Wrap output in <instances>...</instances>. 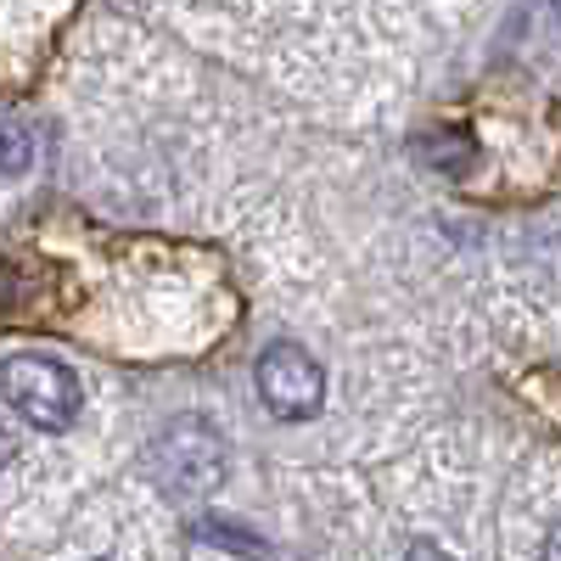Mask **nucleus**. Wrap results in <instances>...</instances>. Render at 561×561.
<instances>
[{"label": "nucleus", "instance_id": "obj_4", "mask_svg": "<svg viewBox=\"0 0 561 561\" xmlns=\"http://www.w3.org/2000/svg\"><path fill=\"white\" fill-rule=\"evenodd\" d=\"M28 163H34V135H28L18 118L0 113V180L28 174Z\"/></svg>", "mask_w": 561, "mask_h": 561}, {"label": "nucleus", "instance_id": "obj_2", "mask_svg": "<svg viewBox=\"0 0 561 561\" xmlns=\"http://www.w3.org/2000/svg\"><path fill=\"white\" fill-rule=\"evenodd\" d=\"M0 399L39 433H68L84 404L79 377L51 354H12L0 365Z\"/></svg>", "mask_w": 561, "mask_h": 561}, {"label": "nucleus", "instance_id": "obj_8", "mask_svg": "<svg viewBox=\"0 0 561 561\" xmlns=\"http://www.w3.org/2000/svg\"><path fill=\"white\" fill-rule=\"evenodd\" d=\"M556 18H561V0H556Z\"/></svg>", "mask_w": 561, "mask_h": 561}, {"label": "nucleus", "instance_id": "obj_3", "mask_svg": "<svg viewBox=\"0 0 561 561\" xmlns=\"http://www.w3.org/2000/svg\"><path fill=\"white\" fill-rule=\"evenodd\" d=\"M253 382H259V399L280 415V421H304L320 410L325 399V370L309 348L298 343H270L253 365Z\"/></svg>", "mask_w": 561, "mask_h": 561}, {"label": "nucleus", "instance_id": "obj_6", "mask_svg": "<svg viewBox=\"0 0 561 561\" xmlns=\"http://www.w3.org/2000/svg\"><path fill=\"white\" fill-rule=\"evenodd\" d=\"M539 561H561V523L550 528V539H545V550H539Z\"/></svg>", "mask_w": 561, "mask_h": 561}, {"label": "nucleus", "instance_id": "obj_7", "mask_svg": "<svg viewBox=\"0 0 561 561\" xmlns=\"http://www.w3.org/2000/svg\"><path fill=\"white\" fill-rule=\"evenodd\" d=\"M7 460H12V433L0 427V472H7Z\"/></svg>", "mask_w": 561, "mask_h": 561}, {"label": "nucleus", "instance_id": "obj_1", "mask_svg": "<svg viewBox=\"0 0 561 561\" xmlns=\"http://www.w3.org/2000/svg\"><path fill=\"white\" fill-rule=\"evenodd\" d=\"M225 460H230V449H225V438L208 427V421L203 415H180L147 449V472L174 500H208L225 483Z\"/></svg>", "mask_w": 561, "mask_h": 561}, {"label": "nucleus", "instance_id": "obj_5", "mask_svg": "<svg viewBox=\"0 0 561 561\" xmlns=\"http://www.w3.org/2000/svg\"><path fill=\"white\" fill-rule=\"evenodd\" d=\"M404 561H455V556H449V550H438L433 539H415V545L404 550Z\"/></svg>", "mask_w": 561, "mask_h": 561}]
</instances>
